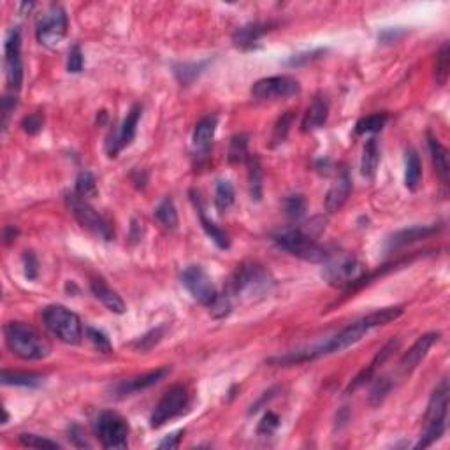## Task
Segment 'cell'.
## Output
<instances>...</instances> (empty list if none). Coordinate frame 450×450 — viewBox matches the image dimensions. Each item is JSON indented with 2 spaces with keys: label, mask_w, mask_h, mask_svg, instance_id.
I'll return each mask as SVG.
<instances>
[{
  "label": "cell",
  "mask_w": 450,
  "mask_h": 450,
  "mask_svg": "<svg viewBox=\"0 0 450 450\" xmlns=\"http://www.w3.org/2000/svg\"><path fill=\"white\" fill-rule=\"evenodd\" d=\"M401 306H389L382 308V310H377L373 313H367L366 317L359 318V320L352 322L350 326H347L345 329H341L336 336H333L331 340H327L326 343L318 345V347L308 348L304 350L308 361H313L317 357L322 356H329V354L343 352L347 348L354 347L356 343H359L364 336H366L370 331L377 329V327H382L390 324V322L397 320V318L403 315Z\"/></svg>",
  "instance_id": "6da1fadb"
},
{
  "label": "cell",
  "mask_w": 450,
  "mask_h": 450,
  "mask_svg": "<svg viewBox=\"0 0 450 450\" xmlns=\"http://www.w3.org/2000/svg\"><path fill=\"white\" fill-rule=\"evenodd\" d=\"M4 340L9 350L23 361H41L51 352L48 341L25 322L6 324Z\"/></svg>",
  "instance_id": "7a4b0ae2"
},
{
  "label": "cell",
  "mask_w": 450,
  "mask_h": 450,
  "mask_svg": "<svg viewBox=\"0 0 450 450\" xmlns=\"http://www.w3.org/2000/svg\"><path fill=\"white\" fill-rule=\"evenodd\" d=\"M272 288V278L264 266L257 262H245L238 266L236 272L232 275L231 288L229 295L232 297H241L246 301H254L257 297H264Z\"/></svg>",
  "instance_id": "3957f363"
},
{
  "label": "cell",
  "mask_w": 450,
  "mask_h": 450,
  "mask_svg": "<svg viewBox=\"0 0 450 450\" xmlns=\"http://www.w3.org/2000/svg\"><path fill=\"white\" fill-rule=\"evenodd\" d=\"M449 382L443 379L431 394L426 410V429L415 449H428L443 436L447 429V419H449Z\"/></svg>",
  "instance_id": "277c9868"
},
{
  "label": "cell",
  "mask_w": 450,
  "mask_h": 450,
  "mask_svg": "<svg viewBox=\"0 0 450 450\" xmlns=\"http://www.w3.org/2000/svg\"><path fill=\"white\" fill-rule=\"evenodd\" d=\"M42 320H44L46 327L55 338L67 345H78L81 343L83 338V326L81 320L74 311L69 308L60 306V304H53L48 306L42 313Z\"/></svg>",
  "instance_id": "5b68a950"
},
{
  "label": "cell",
  "mask_w": 450,
  "mask_h": 450,
  "mask_svg": "<svg viewBox=\"0 0 450 450\" xmlns=\"http://www.w3.org/2000/svg\"><path fill=\"white\" fill-rule=\"evenodd\" d=\"M272 241L277 243L278 248L285 250L294 257L303 259L308 262H326L331 257V254L327 252L324 246L318 245L315 239H311L310 236L304 234L299 229H288V231L280 232L272 238Z\"/></svg>",
  "instance_id": "8992f818"
},
{
  "label": "cell",
  "mask_w": 450,
  "mask_h": 450,
  "mask_svg": "<svg viewBox=\"0 0 450 450\" xmlns=\"http://www.w3.org/2000/svg\"><path fill=\"white\" fill-rule=\"evenodd\" d=\"M65 202H67V208L71 209L72 216L78 220L81 227L87 229L92 234L98 236V238H103L104 241H111L113 239L114 234L111 223L85 197H81L78 192H69L65 196Z\"/></svg>",
  "instance_id": "52a82bcc"
},
{
  "label": "cell",
  "mask_w": 450,
  "mask_h": 450,
  "mask_svg": "<svg viewBox=\"0 0 450 450\" xmlns=\"http://www.w3.org/2000/svg\"><path fill=\"white\" fill-rule=\"evenodd\" d=\"M324 264L326 268L322 271V277L333 287L354 288V285L366 275V268L350 255H331Z\"/></svg>",
  "instance_id": "ba28073f"
},
{
  "label": "cell",
  "mask_w": 450,
  "mask_h": 450,
  "mask_svg": "<svg viewBox=\"0 0 450 450\" xmlns=\"http://www.w3.org/2000/svg\"><path fill=\"white\" fill-rule=\"evenodd\" d=\"M67 15L62 6L53 4L44 15L39 16L35 37L46 48H57L67 35Z\"/></svg>",
  "instance_id": "9c48e42d"
},
{
  "label": "cell",
  "mask_w": 450,
  "mask_h": 450,
  "mask_svg": "<svg viewBox=\"0 0 450 450\" xmlns=\"http://www.w3.org/2000/svg\"><path fill=\"white\" fill-rule=\"evenodd\" d=\"M190 405V392L185 386H173L157 403L150 419L152 428H160L169 420L176 419L187 412Z\"/></svg>",
  "instance_id": "30bf717a"
},
{
  "label": "cell",
  "mask_w": 450,
  "mask_h": 450,
  "mask_svg": "<svg viewBox=\"0 0 450 450\" xmlns=\"http://www.w3.org/2000/svg\"><path fill=\"white\" fill-rule=\"evenodd\" d=\"M129 433L127 420L114 412H103L95 420V435L104 449H125Z\"/></svg>",
  "instance_id": "8fae6325"
},
{
  "label": "cell",
  "mask_w": 450,
  "mask_h": 450,
  "mask_svg": "<svg viewBox=\"0 0 450 450\" xmlns=\"http://www.w3.org/2000/svg\"><path fill=\"white\" fill-rule=\"evenodd\" d=\"M250 92L255 101H275L297 95L301 92V85L291 76H269L255 81Z\"/></svg>",
  "instance_id": "7c38bea8"
},
{
  "label": "cell",
  "mask_w": 450,
  "mask_h": 450,
  "mask_svg": "<svg viewBox=\"0 0 450 450\" xmlns=\"http://www.w3.org/2000/svg\"><path fill=\"white\" fill-rule=\"evenodd\" d=\"M182 284L197 303L205 304V306H209L218 295L211 278L201 266H189L182 272Z\"/></svg>",
  "instance_id": "4fadbf2b"
},
{
  "label": "cell",
  "mask_w": 450,
  "mask_h": 450,
  "mask_svg": "<svg viewBox=\"0 0 450 450\" xmlns=\"http://www.w3.org/2000/svg\"><path fill=\"white\" fill-rule=\"evenodd\" d=\"M4 64L6 80L11 90H19L23 83V62H21V35L18 28L9 32L4 42Z\"/></svg>",
  "instance_id": "5bb4252c"
},
{
  "label": "cell",
  "mask_w": 450,
  "mask_h": 450,
  "mask_svg": "<svg viewBox=\"0 0 450 450\" xmlns=\"http://www.w3.org/2000/svg\"><path fill=\"white\" fill-rule=\"evenodd\" d=\"M141 113H143V107H141L139 104H136V106L129 111V114H127V118L123 120L120 129L114 134H111L106 144L107 155L116 157L125 146H129V144L132 143L137 132V123H139Z\"/></svg>",
  "instance_id": "9a60e30c"
},
{
  "label": "cell",
  "mask_w": 450,
  "mask_h": 450,
  "mask_svg": "<svg viewBox=\"0 0 450 450\" xmlns=\"http://www.w3.org/2000/svg\"><path fill=\"white\" fill-rule=\"evenodd\" d=\"M438 340H440V333L422 334V336H420L419 340L410 347L408 352H405V356L401 357V361H399V366H397L399 374H401V377H408V374L412 373L420 363H422L424 357L428 356L429 348H431Z\"/></svg>",
  "instance_id": "2e32d148"
},
{
  "label": "cell",
  "mask_w": 450,
  "mask_h": 450,
  "mask_svg": "<svg viewBox=\"0 0 450 450\" xmlns=\"http://www.w3.org/2000/svg\"><path fill=\"white\" fill-rule=\"evenodd\" d=\"M169 373H171V367H167V366L159 367V370L150 371V373H146V374H141V377H136V379L125 380V382L118 383L116 389H114V392H116L118 397L130 396V394H134V392H139V390L150 389V387L157 386V383L162 382V380L166 379Z\"/></svg>",
  "instance_id": "e0dca14e"
},
{
  "label": "cell",
  "mask_w": 450,
  "mask_h": 450,
  "mask_svg": "<svg viewBox=\"0 0 450 450\" xmlns=\"http://www.w3.org/2000/svg\"><path fill=\"white\" fill-rule=\"evenodd\" d=\"M399 345H401V340H399V338H392V340H390L389 343L383 345L382 350H380V352L377 354V356H374V359L371 361V363L367 364V366L364 367V370L361 371L359 374H357L356 380H354V382L350 383V387H348V392H350V390L354 392V390L359 389L361 386H364L366 382H370L371 377H373V374L377 373V370H379V367H382L383 364H386L387 361H389L390 357H392V354L396 352L397 348H399Z\"/></svg>",
  "instance_id": "ac0fdd59"
},
{
  "label": "cell",
  "mask_w": 450,
  "mask_h": 450,
  "mask_svg": "<svg viewBox=\"0 0 450 450\" xmlns=\"http://www.w3.org/2000/svg\"><path fill=\"white\" fill-rule=\"evenodd\" d=\"M216 132V116H206L197 121L196 129H193L192 144L199 159H206L209 155V150L213 146Z\"/></svg>",
  "instance_id": "d6986e66"
},
{
  "label": "cell",
  "mask_w": 450,
  "mask_h": 450,
  "mask_svg": "<svg viewBox=\"0 0 450 450\" xmlns=\"http://www.w3.org/2000/svg\"><path fill=\"white\" fill-rule=\"evenodd\" d=\"M352 193V178L348 174L347 169H341V173L338 174V180L334 182V185L331 187L329 192L326 196V209L329 213L340 211L345 206V202L348 201V197Z\"/></svg>",
  "instance_id": "ffe728a7"
},
{
  "label": "cell",
  "mask_w": 450,
  "mask_h": 450,
  "mask_svg": "<svg viewBox=\"0 0 450 450\" xmlns=\"http://www.w3.org/2000/svg\"><path fill=\"white\" fill-rule=\"evenodd\" d=\"M438 232V227L436 225H415V227L403 229V231H397L396 234H392L387 241V250L392 252V250H399L406 245H412V243L420 241V239H426L429 236L436 234Z\"/></svg>",
  "instance_id": "44dd1931"
},
{
  "label": "cell",
  "mask_w": 450,
  "mask_h": 450,
  "mask_svg": "<svg viewBox=\"0 0 450 450\" xmlns=\"http://www.w3.org/2000/svg\"><path fill=\"white\" fill-rule=\"evenodd\" d=\"M190 196H192V201L197 208V215H199L201 225H202V229H205L206 234H208V238L211 239V241L215 243L220 250H229V246H231V239H229V236L225 234V231H222L218 225H215V223H213L211 220L206 216L205 208H202L201 201H199V193L190 192Z\"/></svg>",
  "instance_id": "7402d4cb"
},
{
  "label": "cell",
  "mask_w": 450,
  "mask_h": 450,
  "mask_svg": "<svg viewBox=\"0 0 450 450\" xmlns=\"http://www.w3.org/2000/svg\"><path fill=\"white\" fill-rule=\"evenodd\" d=\"M269 31H271V25H269V23H248V25H245V27L238 28V31L234 32L232 41H234V44L238 46V48L252 49L257 44L259 39L264 37Z\"/></svg>",
  "instance_id": "603a6c76"
},
{
  "label": "cell",
  "mask_w": 450,
  "mask_h": 450,
  "mask_svg": "<svg viewBox=\"0 0 450 450\" xmlns=\"http://www.w3.org/2000/svg\"><path fill=\"white\" fill-rule=\"evenodd\" d=\"M327 116H329V103H327L324 97H317L311 103V106L308 107L306 113H304L303 118V132H311V130H317L320 127H324L327 121Z\"/></svg>",
  "instance_id": "cb8c5ba5"
},
{
  "label": "cell",
  "mask_w": 450,
  "mask_h": 450,
  "mask_svg": "<svg viewBox=\"0 0 450 450\" xmlns=\"http://www.w3.org/2000/svg\"><path fill=\"white\" fill-rule=\"evenodd\" d=\"M90 291L92 294L95 295V299H98V301H101V303H103L110 311H113V313H118V315L125 313L123 299H121L120 295H118V292L113 291L110 285L104 284L103 280L92 282Z\"/></svg>",
  "instance_id": "d4e9b609"
},
{
  "label": "cell",
  "mask_w": 450,
  "mask_h": 450,
  "mask_svg": "<svg viewBox=\"0 0 450 450\" xmlns=\"http://www.w3.org/2000/svg\"><path fill=\"white\" fill-rule=\"evenodd\" d=\"M428 146H429V153H431L433 166H435L436 174L440 176L443 185H447V183H449V174H450L449 152H447V148L440 143L438 137L431 136V134H428Z\"/></svg>",
  "instance_id": "484cf974"
},
{
  "label": "cell",
  "mask_w": 450,
  "mask_h": 450,
  "mask_svg": "<svg viewBox=\"0 0 450 450\" xmlns=\"http://www.w3.org/2000/svg\"><path fill=\"white\" fill-rule=\"evenodd\" d=\"M422 182V162L415 150L406 152L405 160V185L410 192H415Z\"/></svg>",
  "instance_id": "4316f807"
},
{
  "label": "cell",
  "mask_w": 450,
  "mask_h": 450,
  "mask_svg": "<svg viewBox=\"0 0 450 450\" xmlns=\"http://www.w3.org/2000/svg\"><path fill=\"white\" fill-rule=\"evenodd\" d=\"M380 164V146L377 137H371L370 141L364 146L363 152V162H361V173L366 178H373L377 169H379Z\"/></svg>",
  "instance_id": "83f0119b"
},
{
  "label": "cell",
  "mask_w": 450,
  "mask_h": 450,
  "mask_svg": "<svg viewBox=\"0 0 450 450\" xmlns=\"http://www.w3.org/2000/svg\"><path fill=\"white\" fill-rule=\"evenodd\" d=\"M248 183H250V197L252 201H261L262 190H264V176H262V167L257 157H250L248 160Z\"/></svg>",
  "instance_id": "f1b7e54d"
},
{
  "label": "cell",
  "mask_w": 450,
  "mask_h": 450,
  "mask_svg": "<svg viewBox=\"0 0 450 450\" xmlns=\"http://www.w3.org/2000/svg\"><path fill=\"white\" fill-rule=\"evenodd\" d=\"M155 218L159 220V223L167 231H174L178 227V211L174 206L173 199L166 197L162 202L155 208Z\"/></svg>",
  "instance_id": "f546056e"
},
{
  "label": "cell",
  "mask_w": 450,
  "mask_h": 450,
  "mask_svg": "<svg viewBox=\"0 0 450 450\" xmlns=\"http://www.w3.org/2000/svg\"><path fill=\"white\" fill-rule=\"evenodd\" d=\"M2 383L16 387H39L42 383L41 374L21 373V371H2Z\"/></svg>",
  "instance_id": "4dcf8cb0"
},
{
  "label": "cell",
  "mask_w": 450,
  "mask_h": 450,
  "mask_svg": "<svg viewBox=\"0 0 450 450\" xmlns=\"http://www.w3.org/2000/svg\"><path fill=\"white\" fill-rule=\"evenodd\" d=\"M236 199V190L229 180H218L215 187V206L220 213L227 211Z\"/></svg>",
  "instance_id": "1f68e13d"
},
{
  "label": "cell",
  "mask_w": 450,
  "mask_h": 450,
  "mask_svg": "<svg viewBox=\"0 0 450 450\" xmlns=\"http://www.w3.org/2000/svg\"><path fill=\"white\" fill-rule=\"evenodd\" d=\"M389 121V114L387 113H373L367 116L361 118L356 123V134L364 136V134H374L386 127V123Z\"/></svg>",
  "instance_id": "d6a6232c"
},
{
  "label": "cell",
  "mask_w": 450,
  "mask_h": 450,
  "mask_svg": "<svg viewBox=\"0 0 450 450\" xmlns=\"http://www.w3.org/2000/svg\"><path fill=\"white\" fill-rule=\"evenodd\" d=\"M208 64H209L208 60L193 62V64H178V65H174V74H176V78H178L180 83L185 85V87H189L190 83H193L197 78L201 76V72L205 71L206 65Z\"/></svg>",
  "instance_id": "836d02e7"
},
{
  "label": "cell",
  "mask_w": 450,
  "mask_h": 450,
  "mask_svg": "<svg viewBox=\"0 0 450 450\" xmlns=\"http://www.w3.org/2000/svg\"><path fill=\"white\" fill-rule=\"evenodd\" d=\"M248 159V136L246 134H236L231 139V146H229V162L243 164Z\"/></svg>",
  "instance_id": "e575fe53"
},
{
  "label": "cell",
  "mask_w": 450,
  "mask_h": 450,
  "mask_svg": "<svg viewBox=\"0 0 450 450\" xmlns=\"http://www.w3.org/2000/svg\"><path fill=\"white\" fill-rule=\"evenodd\" d=\"M449 69H450V49L449 44H443L440 48L438 55H436V83L438 87H443L447 83L449 78Z\"/></svg>",
  "instance_id": "d590c367"
},
{
  "label": "cell",
  "mask_w": 450,
  "mask_h": 450,
  "mask_svg": "<svg viewBox=\"0 0 450 450\" xmlns=\"http://www.w3.org/2000/svg\"><path fill=\"white\" fill-rule=\"evenodd\" d=\"M166 329H167L166 326H159L155 327V329L148 331L146 334H143V336L134 343V348L139 350V352H148V350H152L155 345H159L160 341H162L164 334H166Z\"/></svg>",
  "instance_id": "8d00e7d4"
},
{
  "label": "cell",
  "mask_w": 450,
  "mask_h": 450,
  "mask_svg": "<svg viewBox=\"0 0 450 450\" xmlns=\"http://www.w3.org/2000/svg\"><path fill=\"white\" fill-rule=\"evenodd\" d=\"M292 120H294V113H292V111H287L285 114H282L280 120H278L277 125H275V130H272V137H271L272 146H278V144H282L285 139H287V134L288 130H291Z\"/></svg>",
  "instance_id": "74e56055"
},
{
  "label": "cell",
  "mask_w": 450,
  "mask_h": 450,
  "mask_svg": "<svg viewBox=\"0 0 450 450\" xmlns=\"http://www.w3.org/2000/svg\"><path fill=\"white\" fill-rule=\"evenodd\" d=\"M87 338L95 350H98L101 354H113V345H111L110 338L103 333V331L95 329V327H87Z\"/></svg>",
  "instance_id": "f35d334b"
},
{
  "label": "cell",
  "mask_w": 450,
  "mask_h": 450,
  "mask_svg": "<svg viewBox=\"0 0 450 450\" xmlns=\"http://www.w3.org/2000/svg\"><path fill=\"white\" fill-rule=\"evenodd\" d=\"M74 192L80 193L81 197L88 199V197H94L97 193V182H95L94 174L88 173V171H83L80 173L76 180V190Z\"/></svg>",
  "instance_id": "ab89813d"
},
{
  "label": "cell",
  "mask_w": 450,
  "mask_h": 450,
  "mask_svg": "<svg viewBox=\"0 0 450 450\" xmlns=\"http://www.w3.org/2000/svg\"><path fill=\"white\" fill-rule=\"evenodd\" d=\"M209 313L215 318H225L232 311V299L229 294H218L216 299L209 304Z\"/></svg>",
  "instance_id": "60d3db41"
},
{
  "label": "cell",
  "mask_w": 450,
  "mask_h": 450,
  "mask_svg": "<svg viewBox=\"0 0 450 450\" xmlns=\"http://www.w3.org/2000/svg\"><path fill=\"white\" fill-rule=\"evenodd\" d=\"M304 211H306V199H304L303 196L295 193V196H288L287 199H285V213H287L291 218H301V216L304 215Z\"/></svg>",
  "instance_id": "b9f144b4"
},
{
  "label": "cell",
  "mask_w": 450,
  "mask_h": 450,
  "mask_svg": "<svg viewBox=\"0 0 450 450\" xmlns=\"http://www.w3.org/2000/svg\"><path fill=\"white\" fill-rule=\"evenodd\" d=\"M19 443L25 447H32V449H60L57 442L37 435H19Z\"/></svg>",
  "instance_id": "7bdbcfd3"
},
{
  "label": "cell",
  "mask_w": 450,
  "mask_h": 450,
  "mask_svg": "<svg viewBox=\"0 0 450 450\" xmlns=\"http://www.w3.org/2000/svg\"><path fill=\"white\" fill-rule=\"evenodd\" d=\"M390 387H392V383L389 382L387 379H379L377 382H374L373 389H371V394H370V401L371 405H380V403L386 399V396L389 394Z\"/></svg>",
  "instance_id": "ee69618b"
},
{
  "label": "cell",
  "mask_w": 450,
  "mask_h": 450,
  "mask_svg": "<svg viewBox=\"0 0 450 450\" xmlns=\"http://www.w3.org/2000/svg\"><path fill=\"white\" fill-rule=\"evenodd\" d=\"M85 58L83 53H81V48L78 44L72 46L69 49V58H67V71L72 72V74H78V72L83 71Z\"/></svg>",
  "instance_id": "f6af8a7d"
},
{
  "label": "cell",
  "mask_w": 450,
  "mask_h": 450,
  "mask_svg": "<svg viewBox=\"0 0 450 450\" xmlns=\"http://www.w3.org/2000/svg\"><path fill=\"white\" fill-rule=\"evenodd\" d=\"M278 426H280V417H278L277 413L268 412L264 415V419L261 420V424H259L257 433L262 436H271L272 433L277 431Z\"/></svg>",
  "instance_id": "bcb514c9"
},
{
  "label": "cell",
  "mask_w": 450,
  "mask_h": 450,
  "mask_svg": "<svg viewBox=\"0 0 450 450\" xmlns=\"http://www.w3.org/2000/svg\"><path fill=\"white\" fill-rule=\"evenodd\" d=\"M42 125H44V118H42L41 113L28 114V116L21 121L23 130L27 134H31V136H35V134L41 132Z\"/></svg>",
  "instance_id": "7dc6e473"
},
{
  "label": "cell",
  "mask_w": 450,
  "mask_h": 450,
  "mask_svg": "<svg viewBox=\"0 0 450 450\" xmlns=\"http://www.w3.org/2000/svg\"><path fill=\"white\" fill-rule=\"evenodd\" d=\"M322 55H326V49L318 48V49H313V51H306V53L294 55V57L287 62V65H291V67H299V65H304L308 64V62L317 60V58H320Z\"/></svg>",
  "instance_id": "c3c4849f"
},
{
  "label": "cell",
  "mask_w": 450,
  "mask_h": 450,
  "mask_svg": "<svg viewBox=\"0 0 450 450\" xmlns=\"http://www.w3.org/2000/svg\"><path fill=\"white\" fill-rule=\"evenodd\" d=\"M23 266H25V277L28 280H35L39 275V262L35 259L34 252H25V255H23Z\"/></svg>",
  "instance_id": "681fc988"
},
{
  "label": "cell",
  "mask_w": 450,
  "mask_h": 450,
  "mask_svg": "<svg viewBox=\"0 0 450 450\" xmlns=\"http://www.w3.org/2000/svg\"><path fill=\"white\" fill-rule=\"evenodd\" d=\"M16 107V98L15 97H6L4 103H2V129H8L9 123V116L15 111Z\"/></svg>",
  "instance_id": "f907efd6"
},
{
  "label": "cell",
  "mask_w": 450,
  "mask_h": 450,
  "mask_svg": "<svg viewBox=\"0 0 450 450\" xmlns=\"http://www.w3.org/2000/svg\"><path fill=\"white\" fill-rule=\"evenodd\" d=\"M183 435H185V431H176L173 433V435H169L167 438H164L162 442L159 443V449H178L180 447V442H182Z\"/></svg>",
  "instance_id": "816d5d0a"
},
{
  "label": "cell",
  "mask_w": 450,
  "mask_h": 450,
  "mask_svg": "<svg viewBox=\"0 0 450 450\" xmlns=\"http://www.w3.org/2000/svg\"><path fill=\"white\" fill-rule=\"evenodd\" d=\"M277 389H271V390H268V392H264V396L261 397V399H259L257 403H255V405H252V408H250V415H254V413H257L259 410L262 408V405H266V403L268 401H271L272 397L277 396Z\"/></svg>",
  "instance_id": "f5cc1de1"
},
{
  "label": "cell",
  "mask_w": 450,
  "mask_h": 450,
  "mask_svg": "<svg viewBox=\"0 0 450 450\" xmlns=\"http://www.w3.org/2000/svg\"><path fill=\"white\" fill-rule=\"evenodd\" d=\"M71 440L74 442V445L76 447H90L87 440H85V436H81L80 428H76V426L71 429Z\"/></svg>",
  "instance_id": "db71d44e"
},
{
  "label": "cell",
  "mask_w": 450,
  "mask_h": 450,
  "mask_svg": "<svg viewBox=\"0 0 450 450\" xmlns=\"http://www.w3.org/2000/svg\"><path fill=\"white\" fill-rule=\"evenodd\" d=\"M16 238H18V229L15 227V225H8L4 231V239H6V245H11L12 241H16Z\"/></svg>",
  "instance_id": "11a10c76"
}]
</instances>
